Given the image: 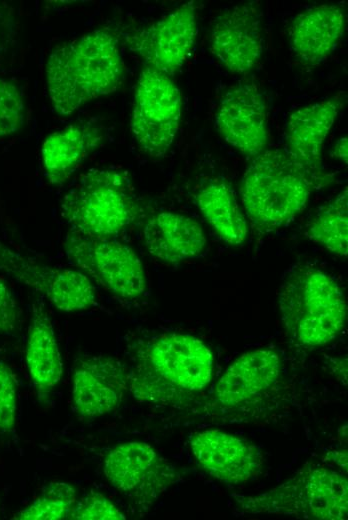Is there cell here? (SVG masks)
I'll use <instances>...</instances> for the list:
<instances>
[{"instance_id":"8","label":"cell","mask_w":348,"mask_h":520,"mask_svg":"<svg viewBox=\"0 0 348 520\" xmlns=\"http://www.w3.org/2000/svg\"><path fill=\"white\" fill-rule=\"evenodd\" d=\"M63 247L80 271L112 294L133 299L145 293L144 267L130 246L113 238H92L71 231Z\"/></svg>"},{"instance_id":"12","label":"cell","mask_w":348,"mask_h":520,"mask_svg":"<svg viewBox=\"0 0 348 520\" xmlns=\"http://www.w3.org/2000/svg\"><path fill=\"white\" fill-rule=\"evenodd\" d=\"M209 50L229 72H250L263 52L259 5L242 3L222 12L214 21Z\"/></svg>"},{"instance_id":"10","label":"cell","mask_w":348,"mask_h":520,"mask_svg":"<svg viewBox=\"0 0 348 520\" xmlns=\"http://www.w3.org/2000/svg\"><path fill=\"white\" fill-rule=\"evenodd\" d=\"M0 272L34 289L63 312H77L96 305L90 278L80 270L34 260L0 241Z\"/></svg>"},{"instance_id":"24","label":"cell","mask_w":348,"mask_h":520,"mask_svg":"<svg viewBox=\"0 0 348 520\" xmlns=\"http://www.w3.org/2000/svg\"><path fill=\"white\" fill-rule=\"evenodd\" d=\"M77 501L75 489L65 482H51L25 508L12 519L17 520H62L69 519Z\"/></svg>"},{"instance_id":"22","label":"cell","mask_w":348,"mask_h":520,"mask_svg":"<svg viewBox=\"0 0 348 520\" xmlns=\"http://www.w3.org/2000/svg\"><path fill=\"white\" fill-rule=\"evenodd\" d=\"M196 205L213 230L228 244L240 245L247 237V222L233 191L212 182L195 195Z\"/></svg>"},{"instance_id":"18","label":"cell","mask_w":348,"mask_h":520,"mask_svg":"<svg viewBox=\"0 0 348 520\" xmlns=\"http://www.w3.org/2000/svg\"><path fill=\"white\" fill-rule=\"evenodd\" d=\"M148 253L165 263H180L198 257L205 250L207 239L198 222L171 211L149 217L142 229Z\"/></svg>"},{"instance_id":"4","label":"cell","mask_w":348,"mask_h":520,"mask_svg":"<svg viewBox=\"0 0 348 520\" xmlns=\"http://www.w3.org/2000/svg\"><path fill=\"white\" fill-rule=\"evenodd\" d=\"M347 484V479L339 472L310 465L269 491L254 496H235V503L237 509L249 514L343 520L348 514Z\"/></svg>"},{"instance_id":"17","label":"cell","mask_w":348,"mask_h":520,"mask_svg":"<svg viewBox=\"0 0 348 520\" xmlns=\"http://www.w3.org/2000/svg\"><path fill=\"white\" fill-rule=\"evenodd\" d=\"M346 26L342 7L321 4L297 14L289 26L290 47L305 64L317 65L339 44Z\"/></svg>"},{"instance_id":"5","label":"cell","mask_w":348,"mask_h":520,"mask_svg":"<svg viewBox=\"0 0 348 520\" xmlns=\"http://www.w3.org/2000/svg\"><path fill=\"white\" fill-rule=\"evenodd\" d=\"M60 209L72 232L92 238H113L138 212L128 178L109 168L82 175L64 195Z\"/></svg>"},{"instance_id":"25","label":"cell","mask_w":348,"mask_h":520,"mask_svg":"<svg viewBox=\"0 0 348 520\" xmlns=\"http://www.w3.org/2000/svg\"><path fill=\"white\" fill-rule=\"evenodd\" d=\"M25 107L18 87L0 78V140L13 135L23 125Z\"/></svg>"},{"instance_id":"1","label":"cell","mask_w":348,"mask_h":520,"mask_svg":"<svg viewBox=\"0 0 348 520\" xmlns=\"http://www.w3.org/2000/svg\"><path fill=\"white\" fill-rule=\"evenodd\" d=\"M124 64L115 35L96 29L55 48L45 66L47 93L54 111L71 115L88 102L115 92Z\"/></svg>"},{"instance_id":"3","label":"cell","mask_w":348,"mask_h":520,"mask_svg":"<svg viewBox=\"0 0 348 520\" xmlns=\"http://www.w3.org/2000/svg\"><path fill=\"white\" fill-rule=\"evenodd\" d=\"M317 181L285 150L265 149L252 158L242 177V205L256 227L275 230L305 209Z\"/></svg>"},{"instance_id":"20","label":"cell","mask_w":348,"mask_h":520,"mask_svg":"<svg viewBox=\"0 0 348 520\" xmlns=\"http://www.w3.org/2000/svg\"><path fill=\"white\" fill-rule=\"evenodd\" d=\"M42 299L32 304L26 342V365L40 401L45 400L63 374V362L52 321Z\"/></svg>"},{"instance_id":"14","label":"cell","mask_w":348,"mask_h":520,"mask_svg":"<svg viewBox=\"0 0 348 520\" xmlns=\"http://www.w3.org/2000/svg\"><path fill=\"white\" fill-rule=\"evenodd\" d=\"M215 126L222 138L243 155L254 158L268 143L265 99L254 84L242 83L221 98Z\"/></svg>"},{"instance_id":"30","label":"cell","mask_w":348,"mask_h":520,"mask_svg":"<svg viewBox=\"0 0 348 520\" xmlns=\"http://www.w3.org/2000/svg\"><path fill=\"white\" fill-rule=\"evenodd\" d=\"M5 21V16L3 12L0 10V29L2 27V23Z\"/></svg>"},{"instance_id":"13","label":"cell","mask_w":348,"mask_h":520,"mask_svg":"<svg viewBox=\"0 0 348 520\" xmlns=\"http://www.w3.org/2000/svg\"><path fill=\"white\" fill-rule=\"evenodd\" d=\"M130 386V376L117 359L83 355L72 374V406L82 418L91 419L114 411Z\"/></svg>"},{"instance_id":"2","label":"cell","mask_w":348,"mask_h":520,"mask_svg":"<svg viewBox=\"0 0 348 520\" xmlns=\"http://www.w3.org/2000/svg\"><path fill=\"white\" fill-rule=\"evenodd\" d=\"M283 326L296 343L318 347L342 331L347 305L342 289L326 272L301 264L285 276L279 292Z\"/></svg>"},{"instance_id":"6","label":"cell","mask_w":348,"mask_h":520,"mask_svg":"<svg viewBox=\"0 0 348 520\" xmlns=\"http://www.w3.org/2000/svg\"><path fill=\"white\" fill-rule=\"evenodd\" d=\"M138 361V377L130 380L182 392L204 389L211 381L214 362L203 341L175 332L157 335L144 343Z\"/></svg>"},{"instance_id":"31","label":"cell","mask_w":348,"mask_h":520,"mask_svg":"<svg viewBox=\"0 0 348 520\" xmlns=\"http://www.w3.org/2000/svg\"><path fill=\"white\" fill-rule=\"evenodd\" d=\"M0 516H1V508H0Z\"/></svg>"},{"instance_id":"26","label":"cell","mask_w":348,"mask_h":520,"mask_svg":"<svg viewBox=\"0 0 348 520\" xmlns=\"http://www.w3.org/2000/svg\"><path fill=\"white\" fill-rule=\"evenodd\" d=\"M69 519L73 520H124L126 516L106 496L92 491L76 501Z\"/></svg>"},{"instance_id":"19","label":"cell","mask_w":348,"mask_h":520,"mask_svg":"<svg viewBox=\"0 0 348 520\" xmlns=\"http://www.w3.org/2000/svg\"><path fill=\"white\" fill-rule=\"evenodd\" d=\"M281 372V359L272 349H255L238 357L215 387L224 406H238L272 388Z\"/></svg>"},{"instance_id":"15","label":"cell","mask_w":348,"mask_h":520,"mask_svg":"<svg viewBox=\"0 0 348 520\" xmlns=\"http://www.w3.org/2000/svg\"><path fill=\"white\" fill-rule=\"evenodd\" d=\"M189 445L199 466L225 483H245L258 476L263 467L264 459L257 446L221 430L197 432Z\"/></svg>"},{"instance_id":"23","label":"cell","mask_w":348,"mask_h":520,"mask_svg":"<svg viewBox=\"0 0 348 520\" xmlns=\"http://www.w3.org/2000/svg\"><path fill=\"white\" fill-rule=\"evenodd\" d=\"M306 237L342 257L348 254V190L320 207L308 222Z\"/></svg>"},{"instance_id":"16","label":"cell","mask_w":348,"mask_h":520,"mask_svg":"<svg viewBox=\"0 0 348 520\" xmlns=\"http://www.w3.org/2000/svg\"><path fill=\"white\" fill-rule=\"evenodd\" d=\"M343 106L339 97L325 99L293 111L285 127V151L308 174L322 181V150Z\"/></svg>"},{"instance_id":"21","label":"cell","mask_w":348,"mask_h":520,"mask_svg":"<svg viewBox=\"0 0 348 520\" xmlns=\"http://www.w3.org/2000/svg\"><path fill=\"white\" fill-rule=\"evenodd\" d=\"M103 134L91 123H75L51 133L41 147L47 179L53 185L66 182L100 145Z\"/></svg>"},{"instance_id":"29","label":"cell","mask_w":348,"mask_h":520,"mask_svg":"<svg viewBox=\"0 0 348 520\" xmlns=\"http://www.w3.org/2000/svg\"><path fill=\"white\" fill-rule=\"evenodd\" d=\"M331 156L333 158L343 161L344 163H347V156H348L347 137H342L335 143V145L333 146V148L331 150Z\"/></svg>"},{"instance_id":"9","label":"cell","mask_w":348,"mask_h":520,"mask_svg":"<svg viewBox=\"0 0 348 520\" xmlns=\"http://www.w3.org/2000/svg\"><path fill=\"white\" fill-rule=\"evenodd\" d=\"M103 472L108 482L137 505L150 506L177 482L175 466L145 442L119 444L107 452Z\"/></svg>"},{"instance_id":"28","label":"cell","mask_w":348,"mask_h":520,"mask_svg":"<svg viewBox=\"0 0 348 520\" xmlns=\"http://www.w3.org/2000/svg\"><path fill=\"white\" fill-rule=\"evenodd\" d=\"M20 309L5 282L0 280V335L13 333L19 324Z\"/></svg>"},{"instance_id":"11","label":"cell","mask_w":348,"mask_h":520,"mask_svg":"<svg viewBox=\"0 0 348 520\" xmlns=\"http://www.w3.org/2000/svg\"><path fill=\"white\" fill-rule=\"evenodd\" d=\"M196 33V6L190 1L130 34L127 42L147 66L171 77L188 59Z\"/></svg>"},{"instance_id":"7","label":"cell","mask_w":348,"mask_h":520,"mask_svg":"<svg viewBox=\"0 0 348 520\" xmlns=\"http://www.w3.org/2000/svg\"><path fill=\"white\" fill-rule=\"evenodd\" d=\"M182 97L172 78L146 66L133 98L130 130L141 150L154 158L166 155L179 129Z\"/></svg>"},{"instance_id":"27","label":"cell","mask_w":348,"mask_h":520,"mask_svg":"<svg viewBox=\"0 0 348 520\" xmlns=\"http://www.w3.org/2000/svg\"><path fill=\"white\" fill-rule=\"evenodd\" d=\"M17 386L10 368L0 360V432L10 433L16 422Z\"/></svg>"}]
</instances>
